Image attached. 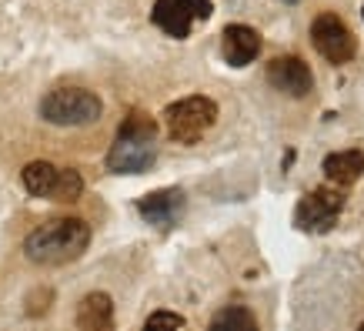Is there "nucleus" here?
<instances>
[{
  "mask_svg": "<svg viewBox=\"0 0 364 331\" xmlns=\"http://www.w3.org/2000/svg\"><path fill=\"white\" fill-rule=\"evenodd\" d=\"M90 244V224L80 218H54L33 228L23 241V251L33 265H67L77 261Z\"/></svg>",
  "mask_w": 364,
  "mask_h": 331,
  "instance_id": "1",
  "label": "nucleus"
},
{
  "mask_svg": "<svg viewBox=\"0 0 364 331\" xmlns=\"http://www.w3.org/2000/svg\"><path fill=\"white\" fill-rule=\"evenodd\" d=\"M157 161V124L141 114L131 110L124 124L117 127L111 151H107V167L114 174H144L151 171Z\"/></svg>",
  "mask_w": 364,
  "mask_h": 331,
  "instance_id": "2",
  "label": "nucleus"
},
{
  "mask_svg": "<svg viewBox=\"0 0 364 331\" xmlns=\"http://www.w3.org/2000/svg\"><path fill=\"white\" fill-rule=\"evenodd\" d=\"M164 124L171 141L177 144H198L204 134L218 124V104L204 94H191V98L174 100L164 110Z\"/></svg>",
  "mask_w": 364,
  "mask_h": 331,
  "instance_id": "3",
  "label": "nucleus"
},
{
  "mask_svg": "<svg viewBox=\"0 0 364 331\" xmlns=\"http://www.w3.org/2000/svg\"><path fill=\"white\" fill-rule=\"evenodd\" d=\"M100 98L87 88H57L41 100V117L47 124H60V127H80L100 117Z\"/></svg>",
  "mask_w": 364,
  "mask_h": 331,
  "instance_id": "4",
  "label": "nucleus"
},
{
  "mask_svg": "<svg viewBox=\"0 0 364 331\" xmlns=\"http://www.w3.org/2000/svg\"><path fill=\"white\" fill-rule=\"evenodd\" d=\"M23 188L33 198L47 201H77L84 194V177L74 167H54L47 161H31L23 167Z\"/></svg>",
  "mask_w": 364,
  "mask_h": 331,
  "instance_id": "5",
  "label": "nucleus"
},
{
  "mask_svg": "<svg viewBox=\"0 0 364 331\" xmlns=\"http://www.w3.org/2000/svg\"><path fill=\"white\" fill-rule=\"evenodd\" d=\"M341 211H344V191L338 188V184H334V188L324 184V188H314L311 194H304V198L298 201L294 224L308 234H324L338 224Z\"/></svg>",
  "mask_w": 364,
  "mask_h": 331,
  "instance_id": "6",
  "label": "nucleus"
},
{
  "mask_svg": "<svg viewBox=\"0 0 364 331\" xmlns=\"http://www.w3.org/2000/svg\"><path fill=\"white\" fill-rule=\"evenodd\" d=\"M311 44H314V51H318L328 64H348V61H354V54H358L354 33L348 31V23H344L341 17H334V14L314 17V23H311Z\"/></svg>",
  "mask_w": 364,
  "mask_h": 331,
  "instance_id": "7",
  "label": "nucleus"
},
{
  "mask_svg": "<svg viewBox=\"0 0 364 331\" xmlns=\"http://www.w3.org/2000/svg\"><path fill=\"white\" fill-rule=\"evenodd\" d=\"M210 14H214V4H210V0H157L154 11H151V21H154L167 37L184 41L191 33V27L198 21H208Z\"/></svg>",
  "mask_w": 364,
  "mask_h": 331,
  "instance_id": "8",
  "label": "nucleus"
},
{
  "mask_svg": "<svg viewBox=\"0 0 364 331\" xmlns=\"http://www.w3.org/2000/svg\"><path fill=\"white\" fill-rule=\"evenodd\" d=\"M267 84L281 90V94H287V98H308L314 90V74H311V67L301 57L287 54V57H274L267 64Z\"/></svg>",
  "mask_w": 364,
  "mask_h": 331,
  "instance_id": "9",
  "label": "nucleus"
},
{
  "mask_svg": "<svg viewBox=\"0 0 364 331\" xmlns=\"http://www.w3.org/2000/svg\"><path fill=\"white\" fill-rule=\"evenodd\" d=\"M137 211L147 224L154 228H171L177 224V218L184 214V191L181 188H164V191H154L147 198L137 201Z\"/></svg>",
  "mask_w": 364,
  "mask_h": 331,
  "instance_id": "10",
  "label": "nucleus"
},
{
  "mask_svg": "<svg viewBox=\"0 0 364 331\" xmlns=\"http://www.w3.org/2000/svg\"><path fill=\"white\" fill-rule=\"evenodd\" d=\"M261 33L247 27V23H231L224 27L221 33V51H224V61L231 67H247L254 57L261 54Z\"/></svg>",
  "mask_w": 364,
  "mask_h": 331,
  "instance_id": "11",
  "label": "nucleus"
},
{
  "mask_svg": "<svg viewBox=\"0 0 364 331\" xmlns=\"http://www.w3.org/2000/svg\"><path fill=\"white\" fill-rule=\"evenodd\" d=\"M324 177L338 184V188H351L354 181L364 174V151H334V154L324 157L321 164Z\"/></svg>",
  "mask_w": 364,
  "mask_h": 331,
  "instance_id": "12",
  "label": "nucleus"
},
{
  "mask_svg": "<svg viewBox=\"0 0 364 331\" xmlns=\"http://www.w3.org/2000/svg\"><path fill=\"white\" fill-rule=\"evenodd\" d=\"M114 325V301L104 295V291H94L80 301L77 308V328L84 331H100Z\"/></svg>",
  "mask_w": 364,
  "mask_h": 331,
  "instance_id": "13",
  "label": "nucleus"
},
{
  "mask_svg": "<svg viewBox=\"0 0 364 331\" xmlns=\"http://www.w3.org/2000/svg\"><path fill=\"white\" fill-rule=\"evenodd\" d=\"M210 328H237V331H254L257 328V321H254V315L247 308H241V305H234V308H224L218 311L214 318H210Z\"/></svg>",
  "mask_w": 364,
  "mask_h": 331,
  "instance_id": "14",
  "label": "nucleus"
},
{
  "mask_svg": "<svg viewBox=\"0 0 364 331\" xmlns=\"http://www.w3.org/2000/svg\"><path fill=\"white\" fill-rule=\"evenodd\" d=\"M147 328H184V318L174 311H154L147 318Z\"/></svg>",
  "mask_w": 364,
  "mask_h": 331,
  "instance_id": "15",
  "label": "nucleus"
},
{
  "mask_svg": "<svg viewBox=\"0 0 364 331\" xmlns=\"http://www.w3.org/2000/svg\"><path fill=\"white\" fill-rule=\"evenodd\" d=\"M361 328H364V321H361Z\"/></svg>",
  "mask_w": 364,
  "mask_h": 331,
  "instance_id": "16",
  "label": "nucleus"
}]
</instances>
